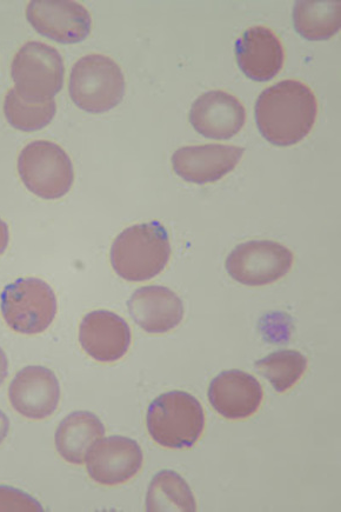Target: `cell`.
Listing matches in <instances>:
<instances>
[{"mask_svg": "<svg viewBox=\"0 0 341 512\" xmlns=\"http://www.w3.org/2000/svg\"><path fill=\"white\" fill-rule=\"evenodd\" d=\"M244 151L232 145L185 146L173 154V170L186 182L215 183L236 169Z\"/></svg>", "mask_w": 341, "mask_h": 512, "instance_id": "cell-12", "label": "cell"}, {"mask_svg": "<svg viewBox=\"0 0 341 512\" xmlns=\"http://www.w3.org/2000/svg\"><path fill=\"white\" fill-rule=\"evenodd\" d=\"M317 113L316 96L298 81H284L266 89L254 108L260 134L276 146L302 142L313 129Z\"/></svg>", "mask_w": 341, "mask_h": 512, "instance_id": "cell-1", "label": "cell"}, {"mask_svg": "<svg viewBox=\"0 0 341 512\" xmlns=\"http://www.w3.org/2000/svg\"><path fill=\"white\" fill-rule=\"evenodd\" d=\"M236 58L245 76L256 82H269L283 69L285 52L274 33L264 26L244 32L236 43Z\"/></svg>", "mask_w": 341, "mask_h": 512, "instance_id": "cell-17", "label": "cell"}, {"mask_svg": "<svg viewBox=\"0 0 341 512\" xmlns=\"http://www.w3.org/2000/svg\"><path fill=\"white\" fill-rule=\"evenodd\" d=\"M246 122L242 103L230 93L210 91L193 103L190 123L205 138L226 141L239 134Z\"/></svg>", "mask_w": 341, "mask_h": 512, "instance_id": "cell-14", "label": "cell"}, {"mask_svg": "<svg viewBox=\"0 0 341 512\" xmlns=\"http://www.w3.org/2000/svg\"><path fill=\"white\" fill-rule=\"evenodd\" d=\"M9 238V226L3 219H0V255H3L6 248H8Z\"/></svg>", "mask_w": 341, "mask_h": 512, "instance_id": "cell-24", "label": "cell"}, {"mask_svg": "<svg viewBox=\"0 0 341 512\" xmlns=\"http://www.w3.org/2000/svg\"><path fill=\"white\" fill-rule=\"evenodd\" d=\"M26 18L40 35L60 44L82 43L91 32L90 13L76 2L35 0L26 9Z\"/></svg>", "mask_w": 341, "mask_h": 512, "instance_id": "cell-9", "label": "cell"}, {"mask_svg": "<svg viewBox=\"0 0 341 512\" xmlns=\"http://www.w3.org/2000/svg\"><path fill=\"white\" fill-rule=\"evenodd\" d=\"M293 24L299 35L309 41H326L340 31V2H297L293 9Z\"/></svg>", "mask_w": 341, "mask_h": 512, "instance_id": "cell-19", "label": "cell"}, {"mask_svg": "<svg viewBox=\"0 0 341 512\" xmlns=\"http://www.w3.org/2000/svg\"><path fill=\"white\" fill-rule=\"evenodd\" d=\"M57 105L55 99L44 103H30L20 98L15 89L5 97L4 113L13 128L24 131H39L48 126L55 118Z\"/></svg>", "mask_w": 341, "mask_h": 512, "instance_id": "cell-22", "label": "cell"}, {"mask_svg": "<svg viewBox=\"0 0 341 512\" xmlns=\"http://www.w3.org/2000/svg\"><path fill=\"white\" fill-rule=\"evenodd\" d=\"M105 436V427L90 411L72 412L56 431V449L66 462L82 465L89 451Z\"/></svg>", "mask_w": 341, "mask_h": 512, "instance_id": "cell-18", "label": "cell"}, {"mask_svg": "<svg viewBox=\"0 0 341 512\" xmlns=\"http://www.w3.org/2000/svg\"><path fill=\"white\" fill-rule=\"evenodd\" d=\"M79 342L95 361H119L129 351L131 330L125 319L108 310L92 311L80 323Z\"/></svg>", "mask_w": 341, "mask_h": 512, "instance_id": "cell-13", "label": "cell"}, {"mask_svg": "<svg viewBox=\"0 0 341 512\" xmlns=\"http://www.w3.org/2000/svg\"><path fill=\"white\" fill-rule=\"evenodd\" d=\"M64 62L52 46L26 43L13 58L11 76L20 98L30 103L51 101L64 85Z\"/></svg>", "mask_w": 341, "mask_h": 512, "instance_id": "cell-6", "label": "cell"}, {"mask_svg": "<svg viewBox=\"0 0 341 512\" xmlns=\"http://www.w3.org/2000/svg\"><path fill=\"white\" fill-rule=\"evenodd\" d=\"M143 451L131 438L111 436L99 440L86 457L90 477L102 485L130 481L143 467Z\"/></svg>", "mask_w": 341, "mask_h": 512, "instance_id": "cell-10", "label": "cell"}, {"mask_svg": "<svg viewBox=\"0 0 341 512\" xmlns=\"http://www.w3.org/2000/svg\"><path fill=\"white\" fill-rule=\"evenodd\" d=\"M0 511H44L42 504L26 492L0 485Z\"/></svg>", "mask_w": 341, "mask_h": 512, "instance_id": "cell-23", "label": "cell"}, {"mask_svg": "<svg viewBox=\"0 0 341 512\" xmlns=\"http://www.w3.org/2000/svg\"><path fill=\"white\" fill-rule=\"evenodd\" d=\"M263 398L258 379L240 370L222 372L209 388L212 407L227 420H244L256 414Z\"/></svg>", "mask_w": 341, "mask_h": 512, "instance_id": "cell-15", "label": "cell"}, {"mask_svg": "<svg viewBox=\"0 0 341 512\" xmlns=\"http://www.w3.org/2000/svg\"><path fill=\"white\" fill-rule=\"evenodd\" d=\"M257 371L269 381L274 390L283 394L302 378L307 369V359L294 350H279L260 359Z\"/></svg>", "mask_w": 341, "mask_h": 512, "instance_id": "cell-21", "label": "cell"}, {"mask_svg": "<svg viewBox=\"0 0 341 512\" xmlns=\"http://www.w3.org/2000/svg\"><path fill=\"white\" fill-rule=\"evenodd\" d=\"M18 172L33 195L48 201L64 197L75 181L69 155L59 145L48 141L25 146L18 158Z\"/></svg>", "mask_w": 341, "mask_h": 512, "instance_id": "cell-7", "label": "cell"}, {"mask_svg": "<svg viewBox=\"0 0 341 512\" xmlns=\"http://www.w3.org/2000/svg\"><path fill=\"white\" fill-rule=\"evenodd\" d=\"M125 95L122 69L113 59L89 55L79 59L70 76V96L79 109L104 113L116 108Z\"/></svg>", "mask_w": 341, "mask_h": 512, "instance_id": "cell-4", "label": "cell"}, {"mask_svg": "<svg viewBox=\"0 0 341 512\" xmlns=\"http://www.w3.org/2000/svg\"><path fill=\"white\" fill-rule=\"evenodd\" d=\"M8 371V356H6L4 350L0 348V385H2L5 382L6 377H8Z\"/></svg>", "mask_w": 341, "mask_h": 512, "instance_id": "cell-26", "label": "cell"}, {"mask_svg": "<svg viewBox=\"0 0 341 512\" xmlns=\"http://www.w3.org/2000/svg\"><path fill=\"white\" fill-rule=\"evenodd\" d=\"M9 398L13 409L30 420H45L58 408L60 385L55 372L31 365L12 379Z\"/></svg>", "mask_w": 341, "mask_h": 512, "instance_id": "cell-11", "label": "cell"}, {"mask_svg": "<svg viewBox=\"0 0 341 512\" xmlns=\"http://www.w3.org/2000/svg\"><path fill=\"white\" fill-rule=\"evenodd\" d=\"M6 324L19 334L38 335L48 330L57 315V298L50 285L38 278H20L0 295Z\"/></svg>", "mask_w": 341, "mask_h": 512, "instance_id": "cell-5", "label": "cell"}, {"mask_svg": "<svg viewBox=\"0 0 341 512\" xmlns=\"http://www.w3.org/2000/svg\"><path fill=\"white\" fill-rule=\"evenodd\" d=\"M127 308L133 321L149 334H165L176 329L185 314L182 299L176 292L158 285L133 292Z\"/></svg>", "mask_w": 341, "mask_h": 512, "instance_id": "cell-16", "label": "cell"}, {"mask_svg": "<svg viewBox=\"0 0 341 512\" xmlns=\"http://www.w3.org/2000/svg\"><path fill=\"white\" fill-rule=\"evenodd\" d=\"M171 257L169 234L164 225L150 222L130 226L111 248V264L119 277L145 282L162 272Z\"/></svg>", "mask_w": 341, "mask_h": 512, "instance_id": "cell-2", "label": "cell"}, {"mask_svg": "<svg viewBox=\"0 0 341 512\" xmlns=\"http://www.w3.org/2000/svg\"><path fill=\"white\" fill-rule=\"evenodd\" d=\"M10 430V421L8 416L4 414L2 410H0V444H2L6 437L9 435Z\"/></svg>", "mask_w": 341, "mask_h": 512, "instance_id": "cell-25", "label": "cell"}, {"mask_svg": "<svg viewBox=\"0 0 341 512\" xmlns=\"http://www.w3.org/2000/svg\"><path fill=\"white\" fill-rule=\"evenodd\" d=\"M147 511H196L195 495L176 471L162 470L152 478L146 496Z\"/></svg>", "mask_w": 341, "mask_h": 512, "instance_id": "cell-20", "label": "cell"}, {"mask_svg": "<svg viewBox=\"0 0 341 512\" xmlns=\"http://www.w3.org/2000/svg\"><path fill=\"white\" fill-rule=\"evenodd\" d=\"M292 265V252L272 241L240 244L226 259L229 275L247 287H263L277 282L289 274Z\"/></svg>", "mask_w": 341, "mask_h": 512, "instance_id": "cell-8", "label": "cell"}, {"mask_svg": "<svg viewBox=\"0 0 341 512\" xmlns=\"http://www.w3.org/2000/svg\"><path fill=\"white\" fill-rule=\"evenodd\" d=\"M147 430L164 448H191L202 436L205 415L195 396L184 391L160 395L147 411Z\"/></svg>", "mask_w": 341, "mask_h": 512, "instance_id": "cell-3", "label": "cell"}]
</instances>
